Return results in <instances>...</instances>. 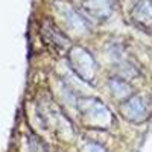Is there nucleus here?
Listing matches in <instances>:
<instances>
[{"mask_svg":"<svg viewBox=\"0 0 152 152\" xmlns=\"http://www.w3.org/2000/svg\"><path fill=\"white\" fill-rule=\"evenodd\" d=\"M82 8L91 17L104 20L111 14V2L110 0H82Z\"/></svg>","mask_w":152,"mask_h":152,"instance_id":"5","label":"nucleus"},{"mask_svg":"<svg viewBox=\"0 0 152 152\" xmlns=\"http://www.w3.org/2000/svg\"><path fill=\"white\" fill-rule=\"evenodd\" d=\"M131 15L140 28L152 32V0H138Z\"/></svg>","mask_w":152,"mask_h":152,"instance_id":"4","label":"nucleus"},{"mask_svg":"<svg viewBox=\"0 0 152 152\" xmlns=\"http://www.w3.org/2000/svg\"><path fill=\"white\" fill-rule=\"evenodd\" d=\"M70 69L85 82H90L96 76V61L84 47H73L67 56Z\"/></svg>","mask_w":152,"mask_h":152,"instance_id":"1","label":"nucleus"},{"mask_svg":"<svg viewBox=\"0 0 152 152\" xmlns=\"http://www.w3.org/2000/svg\"><path fill=\"white\" fill-rule=\"evenodd\" d=\"M79 113L85 122L91 126L96 125H107L110 120V111L105 105H102L96 99H81L79 100Z\"/></svg>","mask_w":152,"mask_h":152,"instance_id":"3","label":"nucleus"},{"mask_svg":"<svg viewBox=\"0 0 152 152\" xmlns=\"http://www.w3.org/2000/svg\"><path fill=\"white\" fill-rule=\"evenodd\" d=\"M110 90L117 99H125L126 100L128 97L132 96L129 84L122 78H111L110 79Z\"/></svg>","mask_w":152,"mask_h":152,"instance_id":"6","label":"nucleus"},{"mask_svg":"<svg viewBox=\"0 0 152 152\" xmlns=\"http://www.w3.org/2000/svg\"><path fill=\"white\" fill-rule=\"evenodd\" d=\"M84 152H105L100 146H97V145H94V143H91V145H88L85 149H84Z\"/></svg>","mask_w":152,"mask_h":152,"instance_id":"7","label":"nucleus"},{"mask_svg":"<svg viewBox=\"0 0 152 152\" xmlns=\"http://www.w3.org/2000/svg\"><path fill=\"white\" fill-rule=\"evenodd\" d=\"M122 113L128 120H131L134 123H142V122H146L151 117L152 105H151V102L148 100L146 96L132 94L131 97L123 100Z\"/></svg>","mask_w":152,"mask_h":152,"instance_id":"2","label":"nucleus"}]
</instances>
